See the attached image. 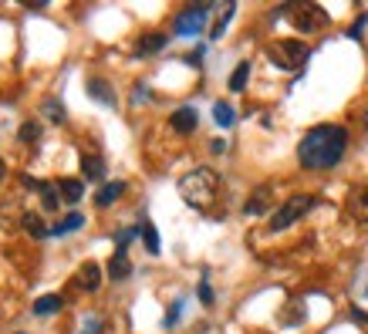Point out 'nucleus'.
<instances>
[{
  "mask_svg": "<svg viewBox=\"0 0 368 334\" xmlns=\"http://www.w3.org/2000/svg\"><path fill=\"white\" fill-rule=\"evenodd\" d=\"M348 149V132L341 125H318L297 145V159L304 169H331Z\"/></svg>",
  "mask_w": 368,
  "mask_h": 334,
  "instance_id": "f257e3e1",
  "label": "nucleus"
},
{
  "mask_svg": "<svg viewBox=\"0 0 368 334\" xmlns=\"http://www.w3.org/2000/svg\"><path fill=\"white\" fill-rule=\"evenodd\" d=\"M220 176H216L213 169H206V166H199L193 173H186V176L179 179V196L186 199V206H193L199 213H210L216 206V199H220Z\"/></svg>",
  "mask_w": 368,
  "mask_h": 334,
  "instance_id": "f03ea898",
  "label": "nucleus"
},
{
  "mask_svg": "<svg viewBox=\"0 0 368 334\" xmlns=\"http://www.w3.org/2000/svg\"><path fill=\"white\" fill-rule=\"evenodd\" d=\"M308 44L297 38H284V41H274L271 48H267V58L271 64H277L281 71H301L304 64H308Z\"/></svg>",
  "mask_w": 368,
  "mask_h": 334,
  "instance_id": "7ed1b4c3",
  "label": "nucleus"
},
{
  "mask_svg": "<svg viewBox=\"0 0 368 334\" xmlns=\"http://www.w3.org/2000/svg\"><path fill=\"white\" fill-rule=\"evenodd\" d=\"M284 10L291 14V24L301 31V34H318V31L328 24L325 7H318V3H288Z\"/></svg>",
  "mask_w": 368,
  "mask_h": 334,
  "instance_id": "20e7f679",
  "label": "nucleus"
},
{
  "mask_svg": "<svg viewBox=\"0 0 368 334\" xmlns=\"http://www.w3.org/2000/svg\"><path fill=\"white\" fill-rule=\"evenodd\" d=\"M311 206H314V196H308V193H297V196H291L277 213L271 217V230L274 233H281V230H288V226H294L297 219L308 213Z\"/></svg>",
  "mask_w": 368,
  "mask_h": 334,
  "instance_id": "39448f33",
  "label": "nucleus"
},
{
  "mask_svg": "<svg viewBox=\"0 0 368 334\" xmlns=\"http://www.w3.org/2000/svg\"><path fill=\"white\" fill-rule=\"evenodd\" d=\"M213 7L210 3H193V7H186V10H179L173 20V31L179 38H193L203 31V24H206V14H210Z\"/></svg>",
  "mask_w": 368,
  "mask_h": 334,
  "instance_id": "423d86ee",
  "label": "nucleus"
},
{
  "mask_svg": "<svg viewBox=\"0 0 368 334\" xmlns=\"http://www.w3.org/2000/svg\"><path fill=\"white\" fill-rule=\"evenodd\" d=\"M196 108L193 105H183V108H176L173 118H169V125H173V132H179V136H190V132H196Z\"/></svg>",
  "mask_w": 368,
  "mask_h": 334,
  "instance_id": "0eeeda50",
  "label": "nucleus"
},
{
  "mask_svg": "<svg viewBox=\"0 0 368 334\" xmlns=\"http://www.w3.org/2000/svg\"><path fill=\"white\" fill-rule=\"evenodd\" d=\"M348 213H351V219H358V223H368V186H358V189H351Z\"/></svg>",
  "mask_w": 368,
  "mask_h": 334,
  "instance_id": "6e6552de",
  "label": "nucleus"
},
{
  "mask_svg": "<svg viewBox=\"0 0 368 334\" xmlns=\"http://www.w3.org/2000/svg\"><path fill=\"white\" fill-rule=\"evenodd\" d=\"M271 203H274V189H271V186H257V193L247 199V213H250V217L271 213Z\"/></svg>",
  "mask_w": 368,
  "mask_h": 334,
  "instance_id": "1a4fd4ad",
  "label": "nucleus"
},
{
  "mask_svg": "<svg viewBox=\"0 0 368 334\" xmlns=\"http://www.w3.org/2000/svg\"><path fill=\"white\" fill-rule=\"evenodd\" d=\"M85 92H88V95H92L98 105H108V108L115 105V92H112V85H108L105 78H88Z\"/></svg>",
  "mask_w": 368,
  "mask_h": 334,
  "instance_id": "9d476101",
  "label": "nucleus"
},
{
  "mask_svg": "<svg viewBox=\"0 0 368 334\" xmlns=\"http://www.w3.org/2000/svg\"><path fill=\"white\" fill-rule=\"evenodd\" d=\"M166 48V34H142L136 44V58H153Z\"/></svg>",
  "mask_w": 368,
  "mask_h": 334,
  "instance_id": "9b49d317",
  "label": "nucleus"
},
{
  "mask_svg": "<svg viewBox=\"0 0 368 334\" xmlns=\"http://www.w3.org/2000/svg\"><path fill=\"white\" fill-rule=\"evenodd\" d=\"M122 193H125V182H122V179H115V182H105V186L95 193V206H98V210H105V206H112V203H115Z\"/></svg>",
  "mask_w": 368,
  "mask_h": 334,
  "instance_id": "f8f14e48",
  "label": "nucleus"
},
{
  "mask_svg": "<svg viewBox=\"0 0 368 334\" xmlns=\"http://www.w3.org/2000/svg\"><path fill=\"white\" fill-rule=\"evenodd\" d=\"M78 284H81L85 291H98V287H101V267H98V263H85V267L78 270Z\"/></svg>",
  "mask_w": 368,
  "mask_h": 334,
  "instance_id": "ddd939ff",
  "label": "nucleus"
},
{
  "mask_svg": "<svg viewBox=\"0 0 368 334\" xmlns=\"http://www.w3.org/2000/svg\"><path fill=\"white\" fill-rule=\"evenodd\" d=\"M129 274H132V263H129L125 250H115V256L108 260V277H112V280H125Z\"/></svg>",
  "mask_w": 368,
  "mask_h": 334,
  "instance_id": "4468645a",
  "label": "nucleus"
},
{
  "mask_svg": "<svg viewBox=\"0 0 368 334\" xmlns=\"http://www.w3.org/2000/svg\"><path fill=\"white\" fill-rule=\"evenodd\" d=\"M58 193L64 203H78V199L85 196V182H81V179H61Z\"/></svg>",
  "mask_w": 368,
  "mask_h": 334,
  "instance_id": "2eb2a0df",
  "label": "nucleus"
},
{
  "mask_svg": "<svg viewBox=\"0 0 368 334\" xmlns=\"http://www.w3.org/2000/svg\"><path fill=\"white\" fill-rule=\"evenodd\" d=\"M139 233H142V243H146V250L149 254H159V233H155V226H153V219L149 217H142V223H139Z\"/></svg>",
  "mask_w": 368,
  "mask_h": 334,
  "instance_id": "dca6fc26",
  "label": "nucleus"
},
{
  "mask_svg": "<svg viewBox=\"0 0 368 334\" xmlns=\"http://www.w3.org/2000/svg\"><path fill=\"white\" fill-rule=\"evenodd\" d=\"M61 294H44V297H38L34 300V314L38 317H48V314H55V311H61Z\"/></svg>",
  "mask_w": 368,
  "mask_h": 334,
  "instance_id": "f3484780",
  "label": "nucleus"
},
{
  "mask_svg": "<svg viewBox=\"0 0 368 334\" xmlns=\"http://www.w3.org/2000/svg\"><path fill=\"white\" fill-rule=\"evenodd\" d=\"M78 226H85V213H68L61 223L51 226V236H64V233H71V230H78Z\"/></svg>",
  "mask_w": 368,
  "mask_h": 334,
  "instance_id": "a211bd4d",
  "label": "nucleus"
},
{
  "mask_svg": "<svg viewBox=\"0 0 368 334\" xmlns=\"http://www.w3.org/2000/svg\"><path fill=\"white\" fill-rule=\"evenodd\" d=\"M41 203H44L48 213H58V203H61L58 182H44V186H41Z\"/></svg>",
  "mask_w": 368,
  "mask_h": 334,
  "instance_id": "6ab92c4d",
  "label": "nucleus"
},
{
  "mask_svg": "<svg viewBox=\"0 0 368 334\" xmlns=\"http://www.w3.org/2000/svg\"><path fill=\"white\" fill-rule=\"evenodd\" d=\"M233 10H236V3H223V7H216V24L210 27V38H220V34L227 31V20L233 17Z\"/></svg>",
  "mask_w": 368,
  "mask_h": 334,
  "instance_id": "aec40b11",
  "label": "nucleus"
},
{
  "mask_svg": "<svg viewBox=\"0 0 368 334\" xmlns=\"http://www.w3.org/2000/svg\"><path fill=\"white\" fill-rule=\"evenodd\" d=\"M81 173H85V179L105 176V162H101V156H81Z\"/></svg>",
  "mask_w": 368,
  "mask_h": 334,
  "instance_id": "412c9836",
  "label": "nucleus"
},
{
  "mask_svg": "<svg viewBox=\"0 0 368 334\" xmlns=\"http://www.w3.org/2000/svg\"><path fill=\"white\" fill-rule=\"evenodd\" d=\"M247 78H250V61H240L230 75V92H243V88H247Z\"/></svg>",
  "mask_w": 368,
  "mask_h": 334,
  "instance_id": "4be33fe9",
  "label": "nucleus"
},
{
  "mask_svg": "<svg viewBox=\"0 0 368 334\" xmlns=\"http://www.w3.org/2000/svg\"><path fill=\"white\" fill-rule=\"evenodd\" d=\"M20 223H24V230H27V233H31V236H38V240L51 236V230H48L44 223H41L38 213H24V219H20Z\"/></svg>",
  "mask_w": 368,
  "mask_h": 334,
  "instance_id": "5701e85b",
  "label": "nucleus"
},
{
  "mask_svg": "<svg viewBox=\"0 0 368 334\" xmlns=\"http://www.w3.org/2000/svg\"><path fill=\"white\" fill-rule=\"evenodd\" d=\"M213 118H216V125H220V129H230L233 122H236V112H233L227 101H216V105H213Z\"/></svg>",
  "mask_w": 368,
  "mask_h": 334,
  "instance_id": "b1692460",
  "label": "nucleus"
},
{
  "mask_svg": "<svg viewBox=\"0 0 368 334\" xmlns=\"http://www.w3.org/2000/svg\"><path fill=\"white\" fill-rule=\"evenodd\" d=\"M281 317H284V324H301V321H304V304H301V300H294V304Z\"/></svg>",
  "mask_w": 368,
  "mask_h": 334,
  "instance_id": "393cba45",
  "label": "nucleus"
},
{
  "mask_svg": "<svg viewBox=\"0 0 368 334\" xmlns=\"http://www.w3.org/2000/svg\"><path fill=\"white\" fill-rule=\"evenodd\" d=\"M20 138H24V142H38V138H41V125H38V122H24V125H20Z\"/></svg>",
  "mask_w": 368,
  "mask_h": 334,
  "instance_id": "a878e982",
  "label": "nucleus"
},
{
  "mask_svg": "<svg viewBox=\"0 0 368 334\" xmlns=\"http://www.w3.org/2000/svg\"><path fill=\"white\" fill-rule=\"evenodd\" d=\"M44 115L51 118V122H64V108H61V101H44Z\"/></svg>",
  "mask_w": 368,
  "mask_h": 334,
  "instance_id": "bb28decb",
  "label": "nucleus"
},
{
  "mask_svg": "<svg viewBox=\"0 0 368 334\" xmlns=\"http://www.w3.org/2000/svg\"><path fill=\"white\" fill-rule=\"evenodd\" d=\"M179 314H183V300H176L173 307L166 311V321H162V328H176V324H179Z\"/></svg>",
  "mask_w": 368,
  "mask_h": 334,
  "instance_id": "cd10ccee",
  "label": "nucleus"
},
{
  "mask_svg": "<svg viewBox=\"0 0 368 334\" xmlns=\"http://www.w3.org/2000/svg\"><path fill=\"white\" fill-rule=\"evenodd\" d=\"M199 300L210 307L213 304V291H210V274H203V280H199Z\"/></svg>",
  "mask_w": 368,
  "mask_h": 334,
  "instance_id": "c85d7f7f",
  "label": "nucleus"
},
{
  "mask_svg": "<svg viewBox=\"0 0 368 334\" xmlns=\"http://www.w3.org/2000/svg\"><path fill=\"white\" fill-rule=\"evenodd\" d=\"M351 321L355 324H368V311H362L358 304H351Z\"/></svg>",
  "mask_w": 368,
  "mask_h": 334,
  "instance_id": "c756f323",
  "label": "nucleus"
},
{
  "mask_svg": "<svg viewBox=\"0 0 368 334\" xmlns=\"http://www.w3.org/2000/svg\"><path fill=\"white\" fill-rule=\"evenodd\" d=\"M98 331H101V321L98 317H88V324L81 328V334H98Z\"/></svg>",
  "mask_w": 368,
  "mask_h": 334,
  "instance_id": "7c9ffc66",
  "label": "nucleus"
},
{
  "mask_svg": "<svg viewBox=\"0 0 368 334\" xmlns=\"http://www.w3.org/2000/svg\"><path fill=\"white\" fill-rule=\"evenodd\" d=\"M362 294H365V297H368V274H365V277H362Z\"/></svg>",
  "mask_w": 368,
  "mask_h": 334,
  "instance_id": "2f4dec72",
  "label": "nucleus"
},
{
  "mask_svg": "<svg viewBox=\"0 0 368 334\" xmlns=\"http://www.w3.org/2000/svg\"><path fill=\"white\" fill-rule=\"evenodd\" d=\"M3 176H7V166H3V159H0V182H3Z\"/></svg>",
  "mask_w": 368,
  "mask_h": 334,
  "instance_id": "473e14b6",
  "label": "nucleus"
},
{
  "mask_svg": "<svg viewBox=\"0 0 368 334\" xmlns=\"http://www.w3.org/2000/svg\"><path fill=\"white\" fill-rule=\"evenodd\" d=\"M365 125H368V112H365Z\"/></svg>",
  "mask_w": 368,
  "mask_h": 334,
  "instance_id": "72a5a7b5",
  "label": "nucleus"
},
{
  "mask_svg": "<svg viewBox=\"0 0 368 334\" xmlns=\"http://www.w3.org/2000/svg\"><path fill=\"white\" fill-rule=\"evenodd\" d=\"M20 334H24V331H20Z\"/></svg>",
  "mask_w": 368,
  "mask_h": 334,
  "instance_id": "f704fd0d",
  "label": "nucleus"
}]
</instances>
